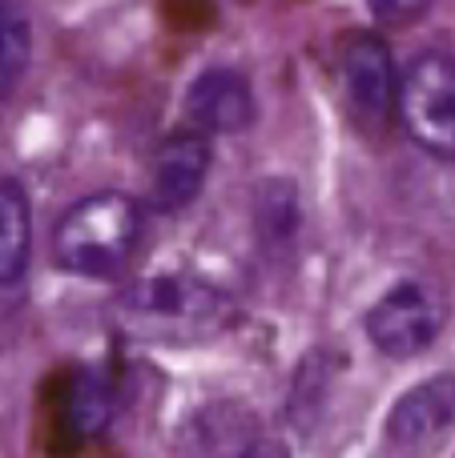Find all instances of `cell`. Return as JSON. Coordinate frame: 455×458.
Returning <instances> with one entry per match:
<instances>
[{
  "label": "cell",
  "mask_w": 455,
  "mask_h": 458,
  "mask_svg": "<svg viewBox=\"0 0 455 458\" xmlns=\"http://www.w3.org/2000/svg\"><path fill=\"white\" fill-rule=\"evenodd\" d=\"M254 229L266 253H287L298 242L303 229V201H298V185L287 177H270L258 185L254 198Z\"/></svg>",
  "instance_id": "8fae6325"
},
{
  "label": "cell",
  "mask_w": 455,
  "mask_h": 458,
  "mask_svg": "<svg viewBox=\"0 0 455 458\" xmlns=\"http://www.w3.org/2000/svg\"><path fill=\"white\" fill-rule=\"evenodd\" d=\"M117 414V394H113V382L105 378V370H89L73 382L69 394V422L81 438H97Z\"/></svg>",
  "instance_id": "7c38bea8"
},
{
  "label": "cell",
  "mask_w": 455,
  "mask_h": 458,
  "mask_svg": "<svg viewBox=\"0 0 455 458\" xmlns=\"http://www.w3.org/2000/svg\"><path fill=\"white\" fill-rule=\"evenodd\" d=\"M185 117L198 133H242L254 121V93L250 81L234 69H210L185 93Z\"/></svg>",
  "instance_id": "9c48e42d"
},
{
  "label": "cell",
  "mask_w": 455,
  "mask_h": 458,
  "mask_svg": "<svg viewBox=\"0 0 455 458\" xmlns=\"http://www.w3.org/2000/svg\"><path fill=\"white\" fill-rule=\"evenodd\" d=\"M399 121L435 157H455V56L424 53L399 77Z\"/></svg>",
  "instance_id": "3957f363"
},
{
  "label": "cell",
  "mask_w": 455,
  "mask_h": 458,
  "mask_svg": "<svg viewBox=\"0 0 455 458\" xmlns=\"http://www.w3.org/2000/svg\"><path fill=\"white\" fill-rule=\"evenodd\" d=\"M246 458H290V454L282 451L279 443H270V438H262V443H258V446H254V451H250Z\"/></svg>",
  "instance_id": "2e32d148"
},
{
  "label": "cell",
  "mask_w": 455,
  "mask_h": 458,
  "mask_svg": "<svg viewBox=\"0 0 455 458\" xmlns=\"http://www.w3.org/2000/svg\"><path fill=\"white\" fill-rule=\"evenodd\" d=\"M210 174V141L198 129H182V133H169L158 145L150 161V198L158 209L174 214L185 209L193 198L202 193Z\"/></svg>",
  "instance_id": "ba28073f"
},
{
  "label": "cell",
  "mask_w": 455,
  "mask_h": 458,
  "mask_svg": "<svg viewBox=\"0 0 455 458\" xmlns=\"http://www.w3.org/2000/svg\"><path fill=\"white\" fill-rule=\"evenodd\" d=\"M455 430V374L411 386L387 419V446L395 458H435Z\"/></svg>",
  "instance_id": "5b68a950"
},
{
  "label": "cell",
  "mask_w": 455,
  "mask_h": 458,
  "mask_svg": "<svg viewBox=\"0 0 455 458\" xmlns=\"http://www.w3.org/2000/svg\"><path fill=\"white\" fill-rule=\"evenodd\" d=\"M262 443L258 419L238 398H214L198 406L177 430V458H246Z\"/></svg>",
  "instance_id": "52a82bcc"
},
{
  "label": "cell",
  "mask_w": 455,
  "mask_h": 458,
  "mask_svg": "<svg viewBox=\"0 0 455 458\" xmlns=\"http://www.w3.org/2000/svg\"><path fill=\"white\" fill-rule=\"evenodd\" d=\"M443 293L424 277H403L367 310V338L387 358H416L443 330Z\"/></svg>",
  "instance_id": "277c9868"
},
{
  "label": "cell",
  "mask_w": 455,
  "mask_h": 458,
  "mask_svg": "<svg viewBox=\"0 0 455 458\" xmlns=\"http://www.w3.org/2000/svg\"><path fill=\"white\" fill-rule=\"evenodd\" d=\"M238 318L234 298L190 269H161L113 301V326L145 346H202Z\"/></svg>",
  "instance_id": "6da1fadb"
},
{
  "label": "cell",
  "mask_w": 455,
  "mask_h": 458,
  "mask_svg": "<svg viewBox=\"0 0 455 458\" xmlns=\"http://www.w3.org/2000/svg\"><path fill=\"white\" fill-rule=\"evenodd\" d=\"M319 366V354H311L303 362V374L295 378V390H290V422H303L306 427V414H319L322 394H327V370H314Z\"/></svg>",
  "instance_id": "5bb4252c"
},
{
  "label": "cell",
  "mask_w": 455,
  "mask_h": 458,
  "mask_svg": "<svg viewBox=\"0 0 455 458\" xmlns=\"http://www.w3.org/2000/svg\"><path fill=\"white\" fill-rule=\"evenodd\" d=\"M32 258V206L16 177H0V285H16Z\"/></svg>",
  "instance_id": "30bf717a"
},
{
  "label": "cell",
  "mask_w": 455,
  "mask_h": 458,
  "mask_svg": "<svg viewBox=\"0 0 455 458\" xmlns=\"http://www.w3.org/2000/svg\"><path fill=\"white\" fill-rule=\"evenodd\" d=\"M142 209L129 193H89L53 229V261L77 277H117L133 261Z\"/></svg>",
  "instance_id": "7a4b0ae2"
},
{
  "label": "cell",
  "mask_w": 455,
  "mask_h": 458,
  "mask_svg": "<svg viewBox=\"0 0 455 458\" xmlns=\"http://www.w3.org/2000/svg\"><path fill=\"white\" fill-rule=\"evenodd\" d=\"M339 85L363 125H383L391 109H399V77L387 40L375 32H351L339 45Z\"/></svg>",
  "instance_id": "8992f818"
},
{
  "label": "cell",
  "mask_w": 455,
  "mask_h": 458,
  "mask_svg": "<svg viewBox=\"0 0 455 458\" xmlns=\"http://www.w3.org/2000/svg\"><path fill=\"white\" fill-rule=\"evenodd\" d=\"M379 16H395V24H411L427 13V4H375Z\"/></svg>",
  "instance_id": "9a60e30c"
},
{
  "label": "cell",
  "mask_w": 455,
  "mask_h": 458,
  "mask_svg": "<svg viewBox=\"0 0 455 458\" xmlns=\"http://www.w3.org/2000/svg\"><path fill=\"white\" fill-rule=\"evenodd\" d=\"M32 56V29L13 4H0V101L16 89Z\"/></svg>",
  "instance_id": "4fadbf2b"
}]
</instances>
